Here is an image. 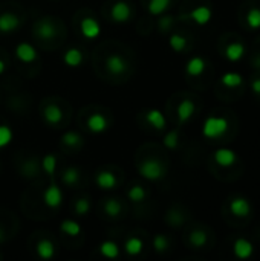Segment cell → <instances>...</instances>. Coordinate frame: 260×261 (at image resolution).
Instances as JSON below:
<instances>
[{
    "mask_svg": "<svg viewBox=\"0 0 260 261\" xmlns=\"http://www.w3.org/2000/svg\"><path fill=\"white\" fill-rule=\"evenodd\" d=\"M185 71L190 77H199L204 74L205 71V60L200 58V57H193L188 60L187 66H185Z\"/></svg>",
    "mask_w": 260,
    "mask_h": 261,
    "instance_id": "obj_20",
    "label": "cell"
},
{
    "mask_svg": "<svg viewBox=\"0 0 260 261\" xmlns=\"http://www.w3.org/2000/svg\"><path fill=\"white\" fill-rule=\"evenodd\" d=\"M171 4V0H150L149 2V13L152 16H161L164 14Z\"/></svg>",
    "mask_w": 260,
    "mask_h": 261,
    "instance_id": "obj_23",
    "label": "cell"
},
{
    "mask_svg": "<svg viewBox=\"0 0 260 261\" xmlns=\"http://www.w3.org/2000/svg\"><path fill=\"white\" fill-rule=\"evenodd\" d=\"M34 34H36V37H39L42 40H52L57 36V28L51 19H42L40 22L36 23Z\"/></svg>",
    "mask_w": 260,
    "mask_h": 261,
    "instance_id": "obj_3",
    "label": "cell"
},
{
    "mask_svg": "<svg viewBox=\"0 0 260 261\" xmlns=\"http://www.w3.org/2000/svg\"><path fill=\"white\" fill-rule=\"evenodd\" d=\"M2 241H4V231L0 229V243H2Z\"/></svg>",
    "mask_w": 260,
    "mask_h": 261,
    "instance_id": "obj_43",
    "label": "cell"
},
{
    "mask_svg": "<svg viewBox=\"0 0 260 261\" xmlns=\"http://www.w3.org/2000/svg\"><path fill=\"white\" fill-rule=\"evenodd\" d=\"M60 231L71 235V237H78L81 234V226L75 220H63L60 223Z\"/></svg>",
    "mask_w": 260,
    "mask_h": 261,
    "instance_id": "obj_27",
    "label": "cell"
},
{
    "mask_svg": "<svg viewBox=\"0 0 260 261\" xmlns=\"http://www.w3.org/2000/svg\"><path fill=\"white\" fill-rule=\"evenodd\" d=\"M245 52H246V49H245V45L243 43H240V42L231 43L225 49V58L228 61H231V63H236V61H239V60L243 58Z\"/></svg>",
    "mask_w": 260,
    "mask_h": 261,
    "instance_id": "obj_17",
    "label": "cell"
},
{
    "mask_svg": "<svg viewBox=\"0 0 260 261\" xmlns=\"http://www.w3.org/2000/svg\"><path fill=\"white\" fill-rule=\"evenodd\" d=\"M214 160L219 167H231L237 160V154L231 148H219L214 153Z\"/></svg>",
    "mask_w": 260,
    "mask_h": 261,
    "instance_id": "obj_12",
    "label": "cell"
},
{
    "mask_svg": "<svg viewBox=\"0 0 260 261\" xmlns=\"http://www.w3.org/2000/svg\"><path fill=\"white\" fill-rule=\"evenodd\" d=\"M123 211V205L120 200L117 199H107L106 203H104V212L109 215V217H117L120 215Z\"/></svg>",
    "mask_w": 260,
    "mask_h": 261,
    "instance_id": "obj_28",
    "label": "cell"
},
{
    "mask_svg": "<svg viewBox=\"0 0 260 261\" xmlns=\"http://www.w3.org/2000/svg\"><path fill=\"white\" fill-rule=\"evenodd\" d=\"M188 17H190L196 25L204 26V25H207V23L211 20V17H213V11H211L208 7L202 5V7L194 8V10L188 14Z\"/></svg>",
    "mask_w": 260,
    "mask_h": 261,
    "instance_id": "obj_13",
    "label": "cell"
},
{
    "mask_svg": "<svg viewBox=\"0 0 260 261\" xmlns=\"http://www.w3.org/2000/svg\"><path fill=\"white\" fill-rule=\"evenodd\" d=\"M168 45L175 52H182L187 46V40L181 34H171L168 39Z\"/></svg>",
    "mask_w": 260,
    "mask_h": 261,
    "instance_id": "obj_32",
    "label": "cell"
},
{
    "mask_svg": "<svg viewBox=\"0 0 260 261\" xmlns=\"http://www.w3.org/2000/svg\"><path fill=\"white\" fill-rule=\"evenodd\" d=\"M228 130V121L222 116H208L202 125V135L208 139L220 138Z\"/></svg>",
    "mask_w": 260,
    "mask_h": 261,
    "instance_id": "obj_1",
    "label": "cell"
},
{
    "mask_svg": "<svg viewBox=\"0 0 260 261\" xmlns=\"http://www.w3.org/2000/svg\"><path fill=\"white\" fill-rule=\"evenodd\" d=\"M43 116H45L46 122L55 125V124H60V122H62V119H63V112H62V109H60L57 104H49V106L45 107Z\"/></svg>",
    "mask_w": 260,
    "mask_h": 261,
    "instance_id": "obj_19",
    "label": "cell"
},
{
    "mask_svg": "<svg viewBox=\"0 0 260 261\" xmlns=\"http://www.w3.org/2000/svg\"><path fill=\"white\" fill-rule=\"evenodd\" d=\"M124 249L129 255H139L144 249V241L139 237H132L126 241Z\"/></svg>",
    "mask_w": 260,
    "mask_h": 261,
    "instance_id": "obj_25",
    "label": "cell"
},
{
    "mask_svg": "<svg viewBox=\"0 0 260 261\" xmlns=\"http://www.w3.org/2000/svg\"><path fill=\"white\" fill-rule=\"evenodd\" d=\"M146 119L149 121V124L153 127V128H156V130H164L165 128V125H167V119H165V116L162 115V112L161 110H158V109H152V110H149L147 113H146Z\"/></svg>",
    "mask_w": 260,
    "mask_h": 261,
    "instance_id": "obj_18",
    "label": "cell"
},
{
    "mask_svg": "<svg viewBox=\"0 0 260 261\" xmlns=\"http://www.w3.org/2000/svg\"><path fill=\"white\" fill-rule=\"evenodd\" d=\"M194 112H196V106H194V103H193V101H190V100H184V101L178 106V110H176V113H178V119H179V124H184V122L190 121V119H191V116L194 115Z\"/></svg>",
    "mask_w": 260,
    "mask_h": 261,
    "instance_id": "obj_16",
    "label": "cell"
},
{
    "mask_svg": "<svg viewBox=\"0 0 260 261\" xmlns=\"http://www.w3.org/2000/svg\"><path fill=\"white\" fill-rule=\"evenodd\" d=\"M4 72H5V63H4V60H0V75Z\"/></svg>",
    "mask_w": 260,
    "mask_h": 261,
    "instance_id": "obj_42",
    "label": "cell"
},
{
    "mask_svg": "<svg viewBox=\"0 0 260 261\" xmlns=\"http://www.w3.org/2000/svg\"><path fill=\"white\" fill-rule=\"evenodd\" d=\"M178 142H179V133L178 130H171L165 135L164 138V145L170 150H175L178 147Z\"/></svg>",
    "mask_w": 260,
    "mask_h": 261,
    "instance_id": "obj_38",
    "label": "cell"
},
{
    "mask_svg": "<svg viewBox=\"0 0 260 261\" xmlns=\"http://www.w3.org/2000/svg\"><path fill=\"white\" fill-rule=\"evenodd\" d=\"M153 247H155V250L158 253L165 252L168 249V238L165 235H162V234L155 235V238H153Z\"/></svg>",
    "mask_w": 260,
    "mask_h": 261,
    "instance_id": "obj_37",
    "label": "cell"
},
{
    "mask_svg": "<svg viewBox=\"0 0 260 261\" xmlns=\"http://www.w3.org/2000/svg\"><path fill=\"white\" fill-rule=\"evenodd\" d=\"M220 83L225 86V87H239L242 83H243V78L240 74H236V72H225L222 77H220Z\"/></svg>",
    "mask_w": 260,
    "mask_h": 261,
    "instance_id": "obj_26",
    "label": "cell"
},
{
    "mask_svg": "<svg viewBox=\"0 0 260 261\" xmlns=\"http://www.w3.org/2000/svg\"><path fill=\"white\" fill-rule=\"evenodd\" d=\"M22 25V20L19 16L13 13H4L0 14V32L2 34H11L17 31Z\"/></svg>",
    "mask_w": 260,
    "mask_h": 261,
    "instance_id": "obj_5",
    "label": "cell"
},
{
    "mask_svg": "<svg viewBox=\"0 0 260 261\" xmlns=\"http://www.w3.org/2000/svg\"><path fill=\"white\" fill-rule=\"evenodd\" d=\"M233 252H234L236 258H239V259H246V258H249V256L252 255L254 247H252V244H251V241H249V240H246V238H242V237H240V238L234 240Z\"/></svg>",
    "mask_w": 260,
    "mask_h": 261,
    "instance_id": "obj_10",
    "label": "cell"
},
{
    "mask_svg": "<svg viewBox=\"0 0 260 261\" xmlns=\"http://www.w3.org/2000/svg\"><path fill=\"white\" fill-rule=\"evenodd\" d=\"M95 182L97 185L104 189V191H110V189H115L117 185H118V180H117V176L112 173V171H107V170H103L100 173H97L95 176Z\"/></svg>",
    "mask_w": 260,
    "mask_h": 261,
    "instance_id": "obj_9",
    "label": "cell"
},
{
    "mask_svg": "<svg viewBox=\"0 0 260 261\" xmlns=\"http://www.w3.org/2000/svg\"><path fill=\"white\" fill-rule=\"evenodd\" d=\"M13 141V130L8 125H0V148H5Z\"/></svg>",
    "mask_w": 260,
    "mask_h": 261,
    "instance_id": "obj_35",
    "label": "cell"
},
{
    "mask_svg": "<svg viewBox=\"0 0 260 261\" xmlns=\"http://www.w3.org/2000/svg\"><path fill=\"white\" fill-rule=\"evenodd\" d=\"M80 31L83 34V37L89 39V40H94L97 39L100 34H101V26L100 23L92 19V17H84L80 23Z\"/></svg>",
    "mask_w": 260,
    "mask_h": 261,
    "instance_id": "obj_7",
    "label": "cell"
},
{
    "mask_svg": "<svg viewBox=\"0 0 260 261\" xmlns=\"http://www.w3.org/2000/svg\"><path fill=\"white\" fill-rule=\"evenodd\" d=\"M62 142L66 145V147H77L81 144V136L75 132H68L62 136Z\"/></svg>",
    "mask_w": 260,
    "mask_h": 261,
    "instance_id": "obj_36",
    "label": "cell"
},
{
    "mask_svg": "<svg viewBox=\"0 0 260 261\" xmlns=\"http://www.w3.org/2000/svg\"><path fill=\"white\" fill-rule=\"evenodd\" d=\"M62 200H63L62 189L57 186V183L52 182L43 192V202L49 208H59L62 205Z\"/></svg>",
    "mask_w": 260,
    "mask_h": 261,
    "instance_id": "obj_6",
    "label": "cell"
},
{
    "mask_svg": "<svg viewBox=\"0 0 260 261\" xmlns=\"http://www.w3.org/2000/svg\"><path fill=\"white\" fill-rule=\"evenodd\" d=\"M229 211L236 217H246L251 212V203L245 197H236L229 203Z\"/></svg>",
    "mask_w": 260,
    "mask_h": 261,
    "instance_id": "obj_14",
    "label": "cell"
},
{
    "mask_svg": "<svg viewBox=\"0 0 260 261\" xmlns=\"http://www.w3.org/2000/svg\"><path fill=\"white\" fill-rule=\"evenodd\" d=\"M127 195H129V199H130L132 202H135V203H141V202L146 199L147 192H146V189H144L141 185H133V186L129 189Z\"/></svg>",
    "mask_w": 260,
    "mask_h": 261,
    "instance_id": "obj_33",
    "label": "cell"
},
{
    "mask_svg": "<svg viewBox=\"0 0 260 261\" xmlns=\"http://www.w3.org/2000/svg\"><path fill=\"white\" fill-rule=\"evenodd\" d=\"M255 64H257V66H258V68H260V58H258V60H257V61H255Z\"/></svg>",
    "mask_w": 260,
    "mask_h": 261,
    "instance_id": "obj_44",
    "label": "cell"
},
{
    "mask_svg": "<svg viewBox=\"0 0 260 261\" xmlns=\"http://www.w3.org/2000/svg\"><path fill=\"white\" fill-rule=\"evenodd\" d=\"M110 17L113 22L117 23H124V22H129L130 17H132V8L127 2L124 0H120L117 2L113 7H112V11H110Z\"/></svg>",
    "mask_w": 260,
    "mask_h": 261,
    "instance_id": "obj_4",
    "label": "cell"
},
{
    "mask_svg": "<svg viewBox=\"0 0 260 261\" xmlns=\"http://www.w3.org/2000/svg\"><path fill=\"white\" fill-rule=\"evenodd\" d=\"M106 68L109 71V74L112 75H123L127 71V61L118 55V54H112L106 58Z\"/></svg>",
    "mask_w": 260,
    "mask_h": 261,
    "instance_id": "obj_8",
    "label": "cell"
},
{
    "mask_svg": "<svg viewBox=\"0 0 260 261\" xmlns=\"http://www.w3.org/2000/svg\"><path fill=\"white\" fill-rule=\"evenodd\" d=\"M62 180L66 183V185H69V186H74V185H77L78 183V180H80V171L77 170V168H66L65 170V173H63V176H62Z\"/></svg>",
    "mask_w": 260,
    "mask_h": 261,
    "instance_id": "obj_30",
    "label": "cell"
},
{
    "mask_svg": "<svg viewBox=\"0 0 260 261\" xmlns=\"http://www.w3.org/2000/svg\"><path fill=\"white\" fill-rule=\"evenodd\" d=\"M138 171L144 179L152 180V182L162 179L165 174V168L158 159H146L142 164H139Z\"/></svg>",
    "mask_w": 260,
    "mask_h": 261,
    "instance_id": "obj_2",
    "label": "cell"
},
{
    "mask_svg": "<svg viewBox=\"0 0 260 261\" xmlns=\"http://www.w3.org/2000/svg\"><path fill=\"white\" fill-rule=\"evenodd\" d=\"M251 89L255 95H260V78H257L251 83Z\"/></svg>",
    "mask_w": 260,
    "mask_h": 261,
    "instance_id": "obj_40",
    "label": "cell"
},
{
    "mask_svg": "<svg viewBox=\"0 0 260 261\" xmlns=\"http://www.w3.org/2000/svg\"><path fill=\"white\" fill-rule=\"evenodd\" d=\"M16 57L22 63H33L37 60V51L33 45L30 43H20L16 48Z\"/></svg>",
    "mask_w": 260,
    "mask_h": 261,
    "instance_id": "obj_11",
    "label": "cell"
},
{
    "mask_svg": "<svg viewBox=\"0 0 260 261\" xmlns=\"http://www.w3.org/2000/svg\"><path fill=\"white\" fill-rule=\"evenodd\" d=\"M91 209V202L89 199H80L77 203H75V211L78 215H86Z\"/></svg>",
    "mask_w": 260,
    "mask_h": 261,
    "instance_id": "obj_39",
    "label": "cell"
},
{
    "mask_svg": "<svg viewBox=\"0 0 260 261\" xmlns=\"http://www.w3.org/2000/svg\"><path fill=\"white\" fill-rule=\"evenodd\" d=\"M246 23L251 29H260V8H251L246 14Z\"/></svg>",
    "mask_w": 260,
    "mask_h": 261,
    "instance_id": "obj_31",
    "label": "cell"
},
{
    "mask_svg": "<svg viewBox=\"0 0 260 261\" xmlns=\"http://www.w3.org/2000/svg\"><path fill=\"white\" fill-rule=\"evenodd\" d=\"M100 252H101V255L106 256V258H117V256L120 255V247H118V244H117L115 241L106 240V241L101 243Z\"/></svg>",
    "mask_w": 260,
    "mask_h": 261,
    "instance_id": "obj_24",
    "label": "cell"
},
{
    "mask_svg": "<svg viewBox=\"0 0 260 261\" xmlns=\"http://www.w3.org/2000/svg\"><path fill=\"white\" fill-rule=\"evenodd\" d=\"M88 128L92 133H103V132H106L109 128V121H107V118L104 115L94 113L88 119Z\"/></svg>",
    "mask_w": 260,
    "mask_h": 261,
    "instance_id": "obj_15",
    "label": "cell"
},
{
    "mask_svg": "<svg viewBox=\"0 0 260 261\" xmlns=\"http://www.w3.org/2000/svg\"><path fill=\"white\" fill-rule=\"evenodd\" d=\"M190 243L194 246V247H202L205 246L207 243V234L200 229H194L191 234H190Z\"/></svg>",
    "mask_w": 260,
    "mask_h": 261,
    "instance_id": "obj_34",
    "label": "cell"
},
{
    "mask_svg": "<svg viewBox=\"0 0 260 261\" xmlns=\"http://www.w3.org/2000/svg\"><path fill=\"white\" fill-rule=\"evenodd\" d=\"M168 25H170V19H168V17H164V22H162V25H161V26H162V29H164V31H167Z\"/></svg>",
    "mask_w": 260,
    "mask_h": 261,
    "instance_id": "obj_41",
    "label": "cell"
},
{
    "mask_svg": "<svg viewBox=\"0 0 260 261\" xmlns=\"http://www.w3.org/2000/svg\"><path fill=\"white\" fill-rule=\"evenodd\" d=\"M63 60L69 68H78L83 63V52L77 48H71L66 51Z\"/></svg>",
    "mask_w": 260,
    "mask_h": 261,
    "instance_id": "obj_22",
    "label": "cell"
},
{
    "mask_svg": "<svg viewBox=\"0 0 260 261\" xmlns=\"http://www.w3.org/2000/svg\"><path fill=\"white\" fill-rule=\"evenodd\" d=\"M42 167H43L45 173L52 179L55 174V168H57V157L54 154H46L42 160Z\"/></svg>",
    "mask_w": 260,
    "mask_h": 261,
    "instance_id": "obj_29",
    "label": "cell"
},
{
    "mask_svg": "<svg viewBox=\"0 0 260 261\" xmlns=\"http://www.w3.org/2000/svg\"><path fill=\"white\" fill-rule=\"evenodd\" d=\"M37 253L43 259H51L55 255V246L51 240H40L37 244Z\"/></svg>",
    "mask_w": 260,
    "mask_h": 261,
    "instance_id": "obj_21",
    "label": "cell"
}]
</instances>
